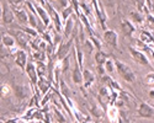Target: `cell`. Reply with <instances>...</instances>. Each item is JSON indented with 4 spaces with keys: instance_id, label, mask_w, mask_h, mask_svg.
<instances>
[{
    "instance_id": "cell-26",
    "label": "cell",
    "mask_w": 154,
    "mask_h": 123,
    "mask_svg": "<svg viewBox=\"0 0 154 123\" xmlns=\"http://www.w3.org/2000/svg\"><path fill=\"white\" fill-rule=\"evenodd\" d=\"M33 58L37 60V62H42V63H46V52L45 51H36L33 53Z\"/></svg>"
},
{
    "instance_id": "cell-29",
    "label": "cell",
    "mask_w": 154,
    "mask_h": 123,
    "mask_svg": "<svg viewBox=\"0 0 154 123\" xmlns=\"http://www.w3.org/2000/svg\"><path fill=\"white\" fill-rule=\"evenodd\" d=\"M12 92L11 89H10V86L8 85V84H2V96L3 97H8V96H10Z\"/></svg>"
},
{
    "instance_id": "cell-15",
    "label": "cell",
    "mask_w": 154,
    "mask_h": 123,
    "mask_svg": "<svg viewBox=\"0 0 154 123\" xmlns=\"http://www.w3.org/2000/svg\"><path fill=\"white\" fill-rule=\"evenodd\" d=\"M16 38V42L19 43V46L20 47H22V48H25L27 44H29V36H27V33L26 32H23V31H14V34H12Z\"/></svg>"
},
{
    "instance_id": "cell-8",
    "label": "cell",
    "mask_w": 154,
    "mask_h": 123,
    "mask_svg": "<svg viewBox=\"0 0 154 123\" xmlns=\"http://www.w3.org/2000/svg\"><path fill=\"white\" fill-rule=\"evenodd\" d=\"M14 60H15V64L21 69L25 70L26 69V65L29 63L27 60V54L23 49H17V51L14 53Z\"/></svg>"
},
{
    "instance_id": "cell-32",
    "label": "cell",
    "mask_w": 154,
    "mask_h": 123,
    "mask_svg": "<svg viewBox=\"0 0 154 123\" xmlns=\"http://www.w3.org/2000/svg\"><path fill=\"white\" fill-rule=\"evenodd\" d=\"M22 31L26 32L27 34H30L31 37H37V32H38L36 28H32V27H30V26H29V27H22Z\"/></svg>"
},
{
    "instance_id": "cell-17",
    "label": "cell",
    "mask_w": 154,
    "mask_h": 123,
    "mask_svg": "<svg viewBox=\"0 0 154 123\" xmlns=\"http://www.w3.org/2000/svg\"><path fill=\"white\" fill-rule=\"evenodd\" d=\"M2 44L9 49H12L16 44V38L12 34H9V33H5L3 34L2 37Z\"/></svg>"
},
{
    "instance_id": "cell-34",
    "label": "cell",
    "mask_w": 154,
    "mask_h": 123,
    "mask_svg": "<svg viewBox=\"0 0 154 123\" xmlns=\"http://www.w3.org/2000/svg\"><path fill=\"white\" fill-rule=\"evenodd\" d=\"M8 2H9L10 4H12L14 6H17V5L22 4V3H26V2H25V0H8Z\"/></svg>"
},
{
    "instance_id": "cell-20",
    "label": "cell",
    "mask_w": 154,
    "mask_h": 123,
    "mask_svg": "<svg viewBox=\"0 0 154 123\" xmlns=\"http://www.w3.org/2000/svg\"><path fill=\"white\" fill-rule=\"evenodd\" d=\"M73 11H74V9H73V6H72V5H68L67 8H64V9L60 11V17H62L63 23L66 22L69 17H72V16H73Z\"/></svg>"
},
{
    "instance_id": "cell-39",
    "label": "cell",
    "mask_w": 154,
    "mask_h": 123,
    "mask_svg": "<svg viewBox=\"0 0 154 123\" xmlns=\"http://www.w3.org/2000/svg\"><path fill=\"white\" fill-rule=\"evenodd\" d=\"M153 107H154V105H153Z\"/></svg>"
},
{
    "instance_id": "cell-12",
    "label": "cell",
    "mask_w": 154,
    "mask_h": 123,
    "mask_svg": "<svg viewBox=\"0 0 154 123\" xmlns=\"http://www.w3.org/2000/svg\"><path fill=\"white\" fill-rule=\"evenodd\" d=\"M74 27H75V20L74 16L69 17L66 22H64V28H63V33H64V38L68 40L73 36L72 33L74 32Z\"/></svg>"
},
{
    "instance_id": "cell-22",
    "label": "cell",
    "mask_w": 154,
    "mask_h": 123,
    "mask_svg": "<svg viewBox=\"0 0 154 123\" xmlns=\"http://www.w3.org/2000/svg\"><path fill=\"white\" fill-rule=\"evenodd\" d=\"M105 70L106 73L109 74L110 76H112L115 73H116V63H115V60L113 59H107V62L105 63Z\"/></svg>"
},
{
    "instance_id": "cell-27",
    "label": "cell",
    "mask_w": 154,
    "mask_h": 123,
    "mask_svg": "<svg viewBox=\"0 0 154 123\" xmlns=\"http://www.w3.org/2000/svg\"><path fill=\"white\" fill-rule=\"evenodd\" d=\"M60 82H59V85H60V91H62V94L66 96L67 98H69V96H70V90H69V88L67 86V84L64 82L63 80H59Z\"/></svg>"
},
{
    "instance_id": "cell-14",
    "label": "cell",
    "mask_w": 154,
    "mask_h": 123,
    "mask_svg": "<svg viewBox=\"0 0 154 123\" xmlns=\"http://www.w3.org/2000/svg\"><path fill=\"white\" fill-rule=\"evenodd\" d=\"M15 12V17L19 20V22L21 25H26L29 23V9H15L14 10Z\"/></svg>"
},
{
    "instance_id": "cell-2",
    "label": "cell",
    "mask_w": 154,
    "mask_h": 123,
    "mask_svg": "<svg viewBox=\"0 0 154 123\" xmlns=\"http://www.w3.org/2000/svg\"><path fill=\"white\" fill-rule=\"evenodd\" d=\"M75 38V36L73 34L70 38L66 40V41H62L59 44H58V48H57V51H56V58L60 62L63 60L66 57L69 56V52H70V48L73 46V41Z\"/></svg>"
},
{
    "instance_id": "cell-5",
    "label": "cell",
    "mask_w": 154,
    "mask_h": 123,
    "mask_svg": "<svg viewBox=\"0 0 154 123\" xmlns=\"http://www.w3.org/2000/svg\"><path fill=\"white\" fill-rule=\"evenodd\" d=\"M137 113H138V116L140 118H146V119L153 118L154 117V107L150 106L148 102H142V104H139V106H138Z\"/></svg>"
},
{
    "instance_id": "cell-30",
    "label": "cell",
    "mask_w": 154,
    "mask_h": 123,
    "mask_svg": "<svg viewBox=\"0 0 154 123\" xmlns=\"http://www.w3.org/2000/svg\"><path fill=\"white\" fill-rule=\"evenodd\" d=\"M144 81L147 85H154V71H150L147 74L144 76Z\"/></svg>"
},
{
    "instance_id": "cell-16",
    "label": "cell",
    "mask_w": 154,
    "mask_h": 123,
    "mask_svg": "<svg viewBox=\"0 0 154 123\" xmlns=\"http://www.w3.org/2000/svg\"><path fill=\"white\" fill-rule=\"evenodd\" d=\"M83 78H84V88L89 89L95 81V74L93 71H90L89 69L83 68Z\"/></svg>"
},
{
    "instance_id": "cell-31",
    "label": "cell",
    "mask_w": 154,
    "mask_h": 123,
    "mask_svg": "<svg viewBox=\"0 0 154 123\" xmlns=\"http://www.w3.org/2000/svg\"><path fill=\"white\" fill-rule=\"evenodd\" d=\"M140 40H142L143 42H152L153 41V37L147 31H143L142 33H140Z\"/></svg>"
},
{
    "instance_id": "cell-28",
    "label": "cell",
    "mask_w": 154,
    "mask_h": 123,
    "mask_svg": "<svg viewBox=\"0 0 154 123\" xmlns=\"http://www.w3.org/2000/svg\"><path fill=\"white\" fill-rule=\"evenodd\" d=\"M70 56H68V57H66L63 60H60L62 62V73H64L66 74L67 73V70L69 69V65H70Z\"/></svg>"
},
{
    "instance_id": "cell-7",
    "label": "cell",
    "mask_w": 154,
    "mask_h": 123,
    "mask_svg": "<svg viewBox=\"0 0 154 123\" xmlns=\"http://www.w3.org/2000/svg\"><path fill=\"white\" fill-rule=\"evenodd\" d=\"M102 38H104L105 43L113 47V48H117L119 46V34L116 31L113 30H105L104 34H102Z\"/></svg>"
},
{
    "instance_id": "cell-13",
    "label": "cell",
    "mask_w": 154,
    "mask_h": 123,
    "mask_svg": "<svg viewBox=\"0 0 154 123\" xmlns=\"http://www.w3.org/2000/svg\"><path fill=\"white\" fill-rule=\"evenodd\" d=\"M12 91H14V95L16 96L17 100H25V98L29 97V90L25 85H15L14 88H12Z\"/></svg>"
},
{
    "instance_id": "cell-36",
    "label": "cell",
    "mask_w": 154,
    "mask_h": 123,
    "mask_svg": "<svg viewBox=\"0 0 154 123\" xmlns=\"http://www.w3.org/2000/svg\"><path fill=\"white\" fill-rule=\"evenodd\" d=\"M147 19H148V20H149L152 23H154V17H153L150 14H148V15H147Z\"/></svg>"
},
{
    "instance_id": "cell-11",
    "label": "cell",
    "mask_w": 154,
    "mask_h": 123,
    "mask_svg": "<svg viewBox=\"0 0 154 123\" xmlns=\"http://www.w3.org/2000/svg\"><path fill=\"white\" fill-rule=\"evenodd\" d=\"M120 27H121L122 33H123L126 37H131V36H133V33H134V31H136V27L133 26L132 21H130V20H126V19L121 20Z\"/></svg>"
},
{
    "instance_id": "cell-37",
    "label": "cell",
    "mask_w": 154,
    "mask_h": 123,
    "mask_svg": "<svg viewBox=\"0 0 154 123\" xmlns=\"http://www.w3.org/2000/svg\"><path fill=\"white\" fill-rule=\"evenodd\" d=\"M144 2H146V4H147L149 8H152V0H144Z\"/></svg>"
},
{
    "instance_id": "cell-25",
    "label": "cell",
    "mask_w": 154,
    "mask_h": 123,
    "mask_svg": "<svg viewBox=\"0 0 154 123\" xmlns=\"http://www.w3.org/2000/svg\"><path fill=\"white\" fill-rule=\"evenodd\" d=\"M94 43L91 42V41H89V40H86L85 42H84V53L86 54V56H90L93 52H94Z\"/></svg>"
},
{
    "instance_id": "cell-9",
    "label": "cell",
    "mask_w": 154,
    "mask_h": 123,
    "mask_svg": "<svg viewBox=\"0 0 154 123\" xmlns=\"http://www.w3.org/2000/svg\"><path fill=\"white\" fill-rule=\"evenodd\" d=\"M33 5H35V9H36V12H37L38 17H40V20L45 23V26L47 27L49 25V22L52 21V20H51V16L48 14L47 9H45V6H42V5H38L37 3H33Z\"/></svg>"
},
{
    "instance_id": "cell-24",
    "label": "cell",
    "mask_w": 154,
    "mask_h": 123,
    "mask_svg": "<svg viewBox=\"0 0 154 123\" xmlns=\"http://www.w3.org/2000/svg\"><path fill=\"white\" fill-rule=\"evenodd\" d=\"M130 17L133 22H137V23H140L143 21V15L140 11H131L130 12Z\"/></svg>"
},
{
    "instance_id": "cell-10",
    "label": "cell",
    "mask_w": 154,
    "mask_h": 123,
    "mask_svg": "<svg viewBox=\"0 0 154 123\" xmlns=\"http://www.w3.org/2000/svg\"><path fill=\"white\" fill-rule=\"evenodd\" d=\"M25 71H26V74L29 75V78L31 80V84L37 86L38 79H40V76H38V73H37V67L32 63V62H29L27 65H26V69H25Z\"/></svg>"
},
{
    "instance_id": "cell-4",
    "label": "cell",
    "mask_w": 154,
    "mask_h": 123,
    "mask_svg": "<svg viewBox=\"0 0 154 123\" xmlns=\"http://www.w3.org/2000/svg\"><path fill=\"white\" fill-rule=\"evenodd\" d=\"M128 49H130L131 57L137 62L139 65H143V67H149V65H150L149 59L147 58V56H146L143 52L138 51V49H136V48H133V47H130Z\"/></svg>"
},
{
    "instance_id": "cell-38",
    "label": "cell",
    "mask_w": 154,
    "mask_h": 123,
    "mask_svg": "<svg viewBox=\"0 0 154 123\" xmlns=\"http://www.w3.org/2000/svg\"><path fill=\"white\" fill-rule=\"evenodd\" d=\"M112 123H119V119H117V121H115V122H112Z\"/></svg>"
},
{
    "instance_id": "cell-3",
    "label": "cell",
    "mask_w": 154,
    "mask_h": 123,
    "mask_svg": "<svg viewBox=\"0 0 154 123\" xmlns=\"http://www.w3.org/2000/svg\"><path fill=\"white\" fill-rule=\"evenodd\" d=\"M14 19H15L14 10L9 6L8 2L2 0V22L5 25H10V23H12Z\"/></svg>"
},
{
    "instance_id": "cell-23",
    "label": "cell",
    "mask_w": 154,
    "mask_h": 123,
    "mask_svg": "<svg viewBox=\"0 0 154 123\" xmlns=\"http://www.w3.org/2000/svg\"><path fill=\"white\" fill-rule=\"evenodd\" d=\"M91 113L96 118H101L104 116V107L101 106V104H94L91 106Z\"/></svg>"
},
{
    "instance_id": "cell-35",
    "label": "cell",
    "mask_w": 154,
    "mask_h": 123,
    "mask_svg": "<svg viewBox=\"0 0 154 123\" xmlns=\"http://www.w3.org/2000/svg\"><path fill=\"white\" fill-rule=\"evenodd\" d=\"M148 95H149V97L154 98V89H150V90L148 91Z\"/></svg>"
},
{
    "instance_id": "cell-21",
    "label": "cell",
    "mask_w": 154,
    "mask_h": 123,
    "mask_svg": "<svg viewBox=\"0 0 154 123\" xmlns=\"http://www.w3.org/2000/svg\"><path fill=\"white\" fill-rule=\"evenodd\" d=\"M106 113H107V117L110 118L111 122H115V121H117L119 119V111H117V106H110L106 111Z\"/></svg>"
},
{
    "instance_id": "cell-33",
    "label": "cell",
    "mask_w": 154,
    "mask_h": 123,
    "mask_svg": "<svg viewBox=\"0 0 154 123\" xmlns=\"http://www.w3.org/2000/svg\"><path fill=\"white\" fill-rule=\"evenodd\" d=\"M90 38H91V42L94 43L95 48L97 49V51H101V43H100V41H99L97 38H95V37H94V36H91V37H90Z\"/></svg>"
},
{
    "instance_id": "cell-18",
    "label": "cell",
    "mask_w": 154,
    "mask_h": 123,
    "mask_svg": "<svg viewBox=\"0 0 154 123\" xmlns=\"http://www.w3.org/2000/svg\"><path fill=\"white\" fill-rule=\"evenodd\" d=\"M37 88L38 90H40L43 95H46L49 89H51V81L46 79V76H40V79H38V82H37Z\"/></svg>"
},
{
    "instance_id": "cell-19",
    "label": "cell",
    "mask_w": 154,
    "mask_h": 123,
    "mask_svg": "<svg viewBox=\"0 0 154 123\" xmlns=\"http://www.w3.org/2000/svg\"><path fill=\"white\" fill-rule=\"evenodd\" d=\"M94 59H95L96 65H105V63L109 59V56L102 51H96L94 53Z\"/></svg>"
},
{
    "instance_id": "cell-6",
    "label": "cell",
    "mask_w": 154,
    "mask_h": 123,
    "mask_svg": "<svg viewBox=\"0 0 154 123\" xmlns=\"http://www.w3.org/2000/svg\"><path fill=\"white\" fill-rule=\"evenodd\" d=\"M74 68H73V71H72V79L74 81V84L76 85H82L84 82V78H83V68L80 67V64L78 63V60H76V56L74 53Z\"/></svg>"
},
{
    "instance_id": "cell-1",
    "label": "cell",
    "mask_w": 154,
    "mask_h": 123,
    "mask_svg": "<svg viewBox=\"0 0 154 123\" xmlns=\"http://www.w3.org/2000/svg\"><path fill=\"white\" fill-rule=\"evenodd\" d=\"M116 63V73L127 82H134L136 81V74L134 71L128 67L126 63L121 60H115Z\"/></svg>"
}]
</instances>
